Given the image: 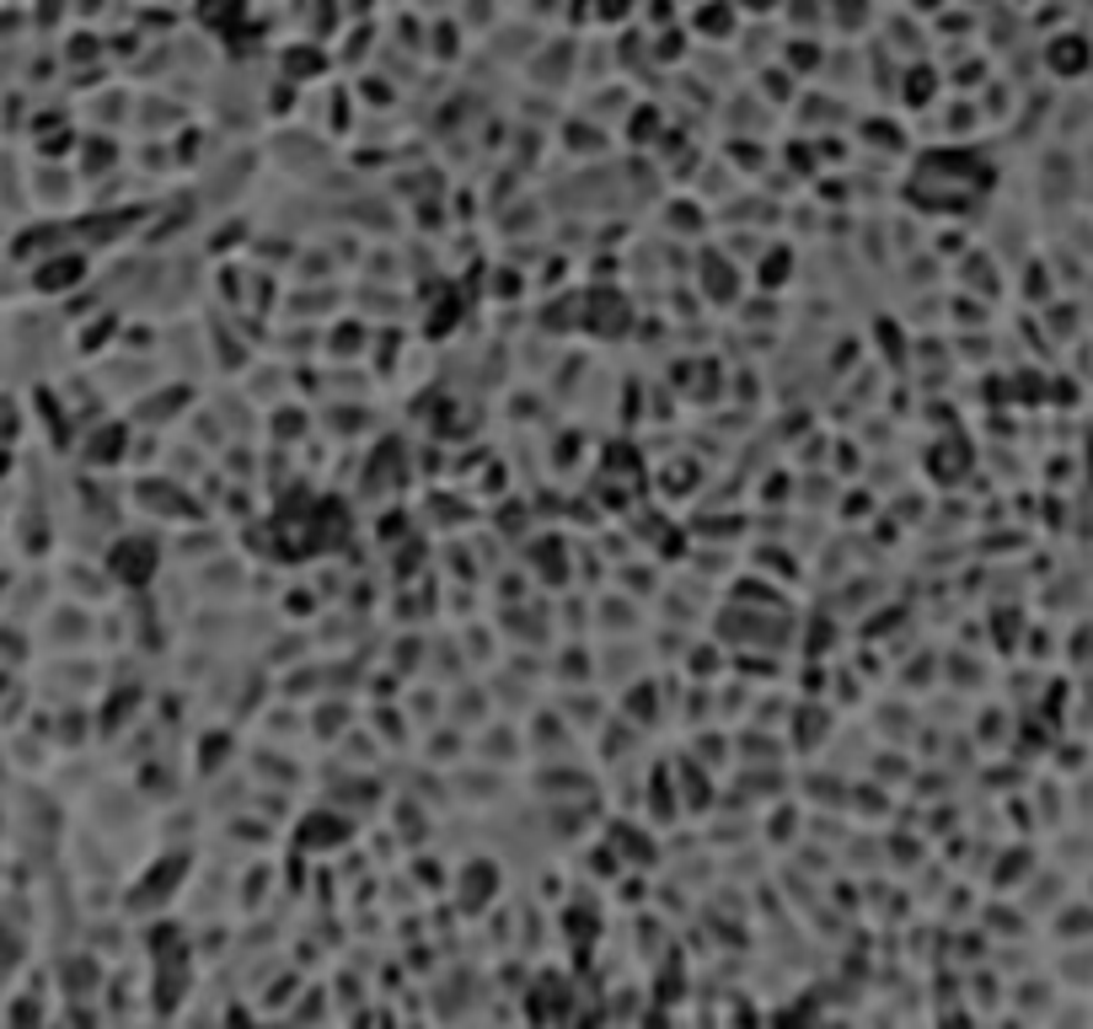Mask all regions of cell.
<instances>
[{
	"instance_id": "obj_1",
	"label": "cell",
	"mask_w": 1093,
	"mask_h": 1029,
	"mask_svg": "<svg viewBox=\"0 0 1093 1029\" xmlns=\"http://www.w3.org/2000/svg\"><path fill=\"white\" fill-rule=\"evenodd\" d=\"M778 0H745V11H772Z\"/></svg>"
}]
</instances>
